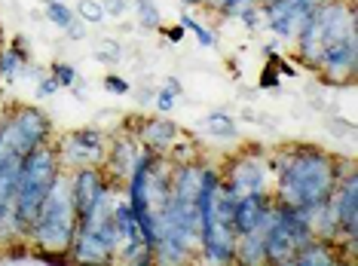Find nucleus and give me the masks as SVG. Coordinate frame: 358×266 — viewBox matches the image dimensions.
I'll return each instance as SVG.
<instances>
[{
	"instance_id": "nucleus-1",
	"label": "nucleus",
	"mask_w": 358,
	"mask_h": 266,
	"mask_svg": "<svg viewBox=\"0 0 358 266\" xmlns=\"http://www.w3.org/2000/svg\"><path fill=\"white\" fill-rule=\"evenodd\" d=\"M334 153L322 150L319 144H288L270 153L273 187L270 196L279 205L309 208L328 202L334 184H337V165Z\"/></svg>"
},
{
	"instance_id": "nucleus-2",
	"label": "nucleus",
	"mask_w": 358,
	"mask_h": 266,
	"mask_svg": "<svg viewBox=\"0 0 358 266\" xmlns=\"http://www.w3.org/2000/svg\"><path fill=\"white\" fill-rule=\"evenodd\" d=\"M77 232V205L71 196V172L62 168L52 177L43 202H40L34 221L28 223L25 245H31L34 257L43 263H71L68 251Z\"/></svg>"
},
{
	"instance_id": "nucleus-3",
	"label": "nucleus",
	"mask_w": 358,
	"mask_h": 266,
	"mask_svg": "<svg viewBox=\"0 0 358 266\" xmlns=\"http://www.w3.org/2000/svg\"><path fill=\"white\" fill-rule=\"evenodd\" d=\"M352 31H358L355 0H324L322 6H315L306 15L303 28L294 37V61L315 71V61H319L324 46L337 43Z\"/></svg>"
},
{
	"instance_id": "nucleus-4",
	"label": "nucleus",
	"mask_w": 358,
	"mask_h": 266,
	"mask_svg": "<svg viewBox=\"0 0 358 266\" xmlns=\"http://www.w3.org/2000/svg\"><path fill=\"white\" fill-rule=\"evenodd\" d=\"M0 132H3V141L10 144L15 156H28L40 144L52 141L50 117L34 104H13L10 110H3L0 114Z\"/></svg>"
},
{
	"instance_id": "nucleus-5",
	"label": "nucleus",
	"mask_w": 358,
	"mask_h": 266,
	"mask_svg": "<svg viewBox=\"0 0 358 266\" xmlns=\"http://www.w3.org/2000/svg\"><path fill=\"white\" fill-rule=\"evenodd\" d=\"M221 181L236 199L248 196V193H270L273 172H270V153L260 144L239 150L221 165Z\"/></svg>"
},
{
	"instance_id": "nucleus-6",
	"label": "nucleus",
	"mask_w": 358,
	"mask_h": 266,
	"mask_svg": "<svg viewBox=\"0 0 358 266\" xmlns=\"http://www.w3.org/2000/svg\"><path fill=\"white\" fill-rule=\"evenodd\" d=\"M315 74L324 86H334V89H343V86H352L355 83V74H358V31L346 34L343 40L337 43L324 46L319 61H315Z\"/></svg>"
},
{
	"instance_id": "nucleus-7",
	"label": "nucleus",
	"mask_w": 358,
	"mask_h": 266,
	"mask_svg": "<svg viewBox=\"0 0 358 266\" xmlns=\"http://www.w3.org/2000/svg\"><path fill=\"white\" fill-rule=\"evenodd\" d=\"M59 147V159L62 168L74 172V168H86V165H104L108 156V135L95 126H83L68 132L62 141H55Z\"/></svg>"
},
{
	"instance_id": "nucleus-8",
	"label": "nucleus",
	"mask_w": 358,
	"mask_h": 266,
	"mask_svg": "<svg viewBox=\"0 0 358 266\" xmlns=\"http://www.w3.org/2000/svg\"><path fill=\"white\" fill-rule=\"evenodd\" d=\"M324 205L334 214V221H337V242L358 239V172L337 177Z\"/></svg>"
},
{
	"instance_id": "nucleus-9",
	"label": "nucleus",
	"mask_w": 358,
	"mask_h": 266,
	"mask_svg": "<svg viewBox=\"0 0 358 266\" xmlns=\"http://www.w3.org/2000/svg\"><path fill=\"white\" fill-rule=\"evenodd\" d=\"M313 13L303 0H260V15L264 25L279 43H294V37L303 28L306 15Z\"/></svg>"
},
{
	"instance_id": "nucleus-10",
	"label": "nucleus",
	"mask_w": 358,
	"mask_h": 266,
	"mask_svg": "<svg viewBox=\"0 0 358 266\" xmlns=\"http://www.w3.org/2000/svg\"><path fill=\"white\" fill-rule=\"evenodd\" d=\"M196 260L215 263V266L236 263V230H233V223H224V221H217V217H211L208 230L199 236Z\"/></svg>"
},
{
	"instance_id": "nucleus-11",
	"label": "nucleus",
	"mask_w": 358,
	"mask_h": 266,
	"mask_svg": "<svg viewBox=\"0 0 358 266\" xmlns=\"http://www.w3.org/2000/svg\"><path fill=\"white\" fill-rule=\"evenodd\" d=\"M260 232H264L266 263H273V266H291V263H294L297 242L288 232V227L279 221V214H275V202L270 208V214L264 217V223H260Z\"/></svg>"
},
{
	"instance_id": "nucleus-12",
	"label": "nucleus",
	"mask_w": 358,
	"mask_h": 266,
	"mask_svg": "<svg viewBox=\"0 0 358 266\" xmlns=\"http://www.w3.org/2000/svg\"><path fill=\"white\" fill-rule=\"evenodd\" d=\"M138 138L132 132H113L110 135V141H108V156H104V175L110 177L113 184H117L120 190H123V184H126V177H129V172H132V165H135V156H138Z\"/></svg>"
},
{
	"instance_id": "nucleus-13",
	"label": "nucleus",
	"mask_w": 358,
	"mask_h": 266,
	"mask_svg": "<svg viewBox=\"0 0 358 266\" xmlns=\"http://www.w3.org/2000/svg\"><path fill=\"white\" fill-rule=\"evenodd\" d=\"M110 177L104 175L101 165H86V168H74L71 172V196H74V205H77V217L89 212V205L101 196L104 190L110 187Z\"/></svg>"
},
{
	"instance_id": "nucleus-14",
	"label": "nucleus",
	"mask_w": 358,
	"mask_h": 266,
	"mask_svg": "<svg viewBox=\"0 0 358 266\" xmlns=\"http://www.w3.org/2000/svg\"><path fill=\"white\" fill-rule=\"evenodd\" d=\"M135 138H138V144H144L148 150L157 153V156H166V153L175 147V141L181 138V128H178L175 119H169L166 114H159V117H141Z\"/></svg>"
},
{
	"instance_id": "nucleus-15",
	"label": "nucleus",
	"mask_w": 358,
	"mask_h": 266,
	"mask_svg": "<svg viewBox=\"0 0 358 266\" xmlns=\"http://www.w3.org/2000/svg\"><path fill=\"white\" fill-rule=\"evenodd\" d=\"M270 208H273V196H270V193H248V196L236 199V208H233V230H236V236H239V232L260 230V223H264V217L270 214Z\"/></svg>"
},
{
	"instance_id": "nucleus-16",
	"label": "nucleus",
	"mask_w": 358,
	"mask_h": 266,
	"mask_svg": "<svg viewBox=\"0 0 358 266\" xmlns=\"http://www.w3.org/2000/svg\"><path fill=\"white\" fill-rule=\"evenodd\" d=\"M337 263H343V254H340L337 242L313 236L303 248H297L294 263L291 266H337Z\"/></svg>"
},
{
	"instance_id": "nucleus-17",
	"label": "nucleus",
	"mask_w": 358,
	"mask_h": 266,
	"mask_svg": "<svg viewBox=\"0 0 358 266\" xmlns=\"http://www.w3.org/2000/svg\"><path fill=\"white\" fill-rule=\"evenodd\" d=\"M236 263H242V266H264L266 263L264 232L251 230V232H239V236H236Z\"/></svg>"
},
{
	"instance_id": "nucleus-18",
	"label": "nucleus",
	"mask_w": 358,
	"mask_h": 266,
	"mask_svg": "<svg viewBox=\"0 0 358 266\" xmlns=\"http://www.w3.org/2000/svg\"><path fill=\"white\" fill-rule=\"evenodd\" d=\"M199 128L208 135V138H221V141H236L239 138V126L236 119L227 114V110H211L199 119Z\"/></svg>"
},
{
	"instance_id": "nucleus-19",
	"label": "nucleus",
	"mask_w": 358,
	"mask_h": 266,
	"mask_svg": "<svg viewBox=\"0 0 358 266\" xmlns=\"http://www.w3.org/2000/svg\"><path fill=\"white\" fill-rule=\"evenodd\" d=\"M25 59H19L10 46H0V86H13L15 80H22V71H25Z\"/></svg>"
},
{
	"instance_id": "nucleus-20",
	"label": "nucleus",
	"mask_w": 358,
	"mask_h": 266,
	"mask_svg": "<svg viewBox=\"0 0 358 266\" xmlns=\"http://www.w3.org/2000/svg\"><path fill=\"white\" fill-rule=\"evenodd\" d=\"M135 6V25L141 31H159L162 28V13L153 0H132Z\"/></svg>"
},
{
	"instance_id": "nucleus-21",
	"label": "nucleus",
	"mask_w": 358,
	"mask_h": 266,
	"mask_svg": "<svg viewBox=\"0 0 358 266\" xmlns=\"http://www.w3.org/2000/svg\"><path fill=\"white\" fill-rule=\"evenodd\" d=\"M178 25H181L187 34H193V40H196L199 46H206V50H215V46H217V34L208 25H202L196 15H190V13L181 15V19H178Z\"/></svg>"
},
{
	"instance_id": "nucleus-22",
	"label": "nucleus",
	"mask_w": 358,
	"mask_h": 266,
	"mask_svg": "<svg viewBox=\"0 0 358 266\" xmlns=\"http://www.w3.org/2000/svg\"><path fill=\"white\" fill-rule=\"evenodd\" d=\"M43 19L64 31L71 22H77V13H74V6L64 3V0H52V3H43Z\"/></svg>"
},
{
	"instance_id": "nucleus-23",
	"label": "nucleus",
	"mask_w": 358,
	"mask_h": 266,
	"mask_svg": "<svg viewBox=\"0 0 358 266\" xmlns=\"http://www.w3.org/2000/svg\"><path fill=\"white\" fill-rule=\"evenodd\" d=\"M74 13H77L80 22H86V25H101V22L108 19L101 0H80V3L74 6Z\"/></svg>"
},
{
	"instance_id": "nucleus-24",
	"label": "nucleus",
	"mask_w": 358,
	"mask_h": 266,
	"mask_svg": "<svg viewBox=\"0 0 358 266\" xmlns=\"http://www.w3.org/2000/svg\"><path fill=\"white\" fill-rule=\"evenodd\" d=\"M120 55H123V43H120V40H113V37H101L99 50H95V59L108 61V64H117Z\"/></svg>"
},
{
	"instance_id": "nucleus-25",
	"label": "nucleus",
	"mask_w": 358,
	"mask_h": 266,
	"mask_svg": "<svg viewBox=\"0 0 358 266\" xmlns=\"http://www.w3.org/2000/svg\"><path fill=\"white\" fill-rule=\"evenodd\" d=\"M233 19H239V22H242V25H245L248 31H257V28H264V15H260V3L239 6Z\"/></svg>"
},
{
	"instance_id": "nucleus-26",
	"label": "nucleus",
	"mask_w": 358,
	"mask_h": 266,
	"mask_svg": "<svg viewBox=\"0 0 358 266\" xmlns=\"http://www.w3.org/2000/svg\"><path fill=\"white\" fill-rule=\"evenodd\" d=\"M50 74L55 77V83H59L62 89H71V83H74V80L80 77L77 68H74L71 61H52V64H50Z\"/></svg>"
},
{
	"instance_id": "nucleus-27",
	"label": "nucleus",
	"mask_w": 358,
	"mask_h": 266,
	"mask_svg": "<svg viewBox=\"0 0 358 266\" xmlns=\"http://www.w3.org/2000/svg\"><path fill=\"white\" fill-rule=\"evenodd\" d=\"M257 86H260V89H270V92H275V89L282 86V77H279V71H275L273 64H264V71H260V80H257Z\"/></svg>"
},
{
	"instance_id": "nucleus-28",
	"label": "nucleus",
	"mask_w": 358,
	"mask_h": 266,
	"mask_svg": "<svg viewBox=\"0 0 358 266\" xmlns=\"http://www.w3.org/2000/svg\"><path fill=\"white\" fill-rule=\"evenodd\" d=\"M104 89H108L110 95H129V92H132L129 80L120 77V74H108V77H104Z\"/></svg>"
},
{
	"instance_id": "nucleus-29",
	"label": "nucleus",
	"mask_w": 358,
	"mask_h": 266,
	"mask_svg": "<svg viewBox=\"0 0 358 266\" xmlns=\"http://www.w3.org/2000/svg\"><path fill=\"white\" fill-rule=\"evenodd\" d=\"M104 15L113 19V22L126 19L129 15V0H104Z\"/></svg>"
},
{
	"instance_id": "nucleus-30",
	"label": "nucleus",
	"mask_w": 358,
	"mask_h": 266,
	"mask_svg": "<svg viewBox=\"0 0 358 266\" xmlns=\"http://www.w3.org/2000/svg\"><path fill=\"white\" fill-rule=\"evenodd\" d=\"M59 83H55V77L52 74H46V77H40L37 80V89H34V92H37V98H52V95L55 92H59Z\"/></svg>"
},
{
	"instance_id": "nucleus-31",
	"label": "nucleus",
	"mask_w": 358,
	"mask_h": 266,
	"mask_svg": "<svg viewBox=\"0 0 358 266\" xmlns=\"http://www.w3.org/2000/svg\"><path fill=\"white\" fill-rule=\"evenodd\" d=\"M175 95L172 92H169V89H157V98H153V104H157V110H159V114H172V108H175Z\"/></svg>"
},
{
	"instance_id": "nucleus-32",
	"label": "nucleus",
	"mask_w": 358,
	"mask_h": 266,
	"mask_svg": "<svg viewBox=\"0 0 358 266\" xmlns=\"http://www.w3.org/2000/svg\"><path fill=\"white\" fill-rule=\"evenodd\" d=\"M86 31H89V25L77 19V22H71V25L64 28V37H68L71 43H80V40H86Z\"/></svg>"
},
{
	"instance_id": "nucleus-33",
	"label": "nucleus",
	"mask_w": 358,
	"mask_h": 266,
	"mask_svg": "<svg viewBox=\"0 0 358 266\" xmlns=\"http://www.w3.org/2000/svg\"><path fill=\"white\" fill-rule=\"evenodd\" d=\"M328 128H331L334 135H337V132H346V138H352V135H355V126L349 123V119H343V117H331V119H328Z\"/></svg>"
},
{
	"instance_id": "nucleus-34",
	"label": "nucleus",
	"mask_w": 358,
	"mask_h": 266,
	"mask_svg": "<svg viewBox=\"0 0 358 266\" xmlns=\"http://www.w3.org/2000/svg\"><path fill=\"white\" fill-rule=\"evenodd\" d=\"M10 50L19 55V59H25V61H31V50H28V37H22V34H15L13 40H10Z\"/></svg>"
},
{
	"instance_id": "nucleus-35",
	"label": "nucleus",
	"mask_w": 358,
	"mask_h": 266,
	"mask_svg": "<svg viewBox=\"0 0 358 266\" xmlns=\"http://www.w3.org/2000/svg\"><path fill=\"white\" fill-rule=\"evenodd\" d=\"M270 64H273L275 71H279V77H294V74H297V68H294V64H291L288 59H282V55H273Z\"/></svg>"
},
{
	"instance_id": "nucleus-36",
	"label": "nucleus",
	"mask_w": 358,
	"mask_h": 266,
	"mask_svg": "<svg viewBox=\"0 0 358 266\" xmlns=\"http://www.w3.org/2000/svg\"><path fill=\"white\" fill-rule=\"evenodd\" d=\"M239 119H245V123H255V126L275 128V123H273V119H266V117H257V114H255V110H251V108H245V110H242V114H239Z\"/></svg>"
},
{
	"instance_id": "nucleus-37",
	"label": "nucleus",
	"mask_w": 358,
	"mask_h": 266,
	"mask_svg": "<svg viewBox=\"0 0 358 266\" xmlns=\"http://www.w3.org/2000/svg\"><path fill=\"white\" fill-rule=\"evenodd\" d=\"M159 31H162V37H166V40H169V43H181V40L187 37V31H184L181 25H169V28H166V25H162Z\"/></svg>"
},
{
	"instance_id": "nucleus-38",
	"label": "nucleus",
	"mask_w": 358,
	"mask_h": 266,
	"mask_svg": "<svg viewBox=\"0 0 358 266\" xmlns=\"http://www.w3.org/2000/svg\"><path fill=\"white\" fill-rule=\"evenodd\" d=\"M153 98H157V89H153V86H141L135 92V104H138V108H144V104H153Z\"/></svg>"
},
{
	"instance_id": "nucleus-39",
	"label": "nucleus",
	"mask_w": 358,
	"mask_h": 266,
	"mask_svg": "<svg viewBox=\"0 0 358 266\" xmlns=\"http://www.w3.org/2000/svg\"><path fill=\"white\" fill-rule=\"evenodd\" d=\"M162 89H169V92H172L175 98H181V95H184V83H181V80H178V77H172V74H169L166 80H162Z\"/></svg>"
},
{
	"instance_id": "nucleus-40",
	"label": "nucleus",
	"mask_w": 358,
	"mask_h": 266,
	"mask_svg": "<svg viewBox=\"0 0 358 266\" xmlns=\"http://www.w3.org/2000/svg\"><path fill=\"white\" fill-rule=\"evenodd\" d=\"M71 92H74V98H77V101H86V80H83V77H77L74 83H71Z\"/></svg>"
},
{
	"instance_id": "nucleus-41",
	"label": "nucleus",
	"mask_w": 358,
	"mask_h": 266,
	"mask_svg": "<svg viewBox=\"0 0 358 266\" xmlns=\"http://www.w3.org/2000/svg\"><path fill=\"white\" fill-rule=\"evenodd\" d=\"M264 55H266V59L279 55V40H270V43H264Z\"/></svg>"
},
{
	"instance_id": "nucleus-42",
	"label": "nucleus",
	"mask_w": 358,
	"mask_h": 266,
	"mask_svg": "<svg viewBox=\"0 0 358 266\" xmlns=\"http://www.w3.org/2000/svg\"><path fill=\"white\" fill-rule=\"evenodd\" d=\"M138 25H135V22H123V19H120V31H123V34H129V31H135Z\"/></svg>"
},
{
	"instance_id": "nucleus-43",
	"label": "nucleus",
	"mask_w": 358,
	"mask_h": 266,
	"mask_svg": "<svg viewBox=\"0 0 358 266\" xmlns=\"http://www.w3.org/2000/svg\"><path fill=\"white\" fill-rule=\"evenodd\" d=\"M184 6H202V0H181Z\"/></svg>"
},
{
	"instance_id": "nucleus-44",
	"label": "nucleus",
	"mask_w": 358,
	"mask_h": 266,
	"mask_svg": "<svg viewBox=\"0 0 358 266\" xmlns=\"http://www.w3.org/2000/svg\"><path fill=\"white\" fill-rule=\"evenodd\" d=\"M0 46H3V34H0Z\"/></svg>"
},
{
	"instance_id": "nucleus-45",
	"label": "nucleus",
	"mask_w": 358,
	"mask_h": 266,
	"mask_svg": "<svg viewBox=\"0 0 358 266\" xmlns=\"http://www.w3.org/2000/svg\"><path fill=\"white\" fill-rule=\"evenodd\" d=\"M43 3H52V0H43Z\"/></svg>"
},
{
	"instance_id": "nucleus-46",
	"label": "nucleus",
	"mask_w": 358,
	"mask_h": 266,
	"mask_svg": "<svg viewBox=\"0 0 358 266\" xmlns=\"http://www.w3.org/2000/svg\"><path fill=\"white\" fill-rule=\"evenodd\" d=\"M0 114H3V110H0Z\"/></svg>"
},
{
	"instance_id": "nucleus-47",
	"label": "nucleus",
	"mask_w": 358,
	"mask_h": 266,
	"mask_svg": "<svg viewBox=\"0 0 358 266\" xmlns=\"http://www.w3.org/2000/svg\"><path fill=\"white\" fill-rule=\"evenodd\" d=\"M101 3H104V0H101Z\"/></svg>"
}]
</instances>
